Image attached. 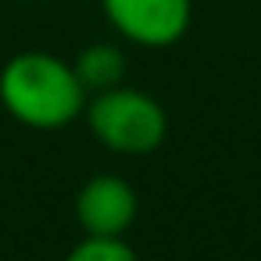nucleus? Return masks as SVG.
<instances>
[{"mask_svg": "<svg viewBox=\"0 0 261 261\" xmlns=\"http://www.w3.org/2000/svg\"><path fill=\"white\" fill-rule=\"evenodd\" d=\"M86 86L75 65L50 50H22L0 68V108L18 125L36 133H58L83 118Z\"/></svg>", "mask_w": 261, "mask_h": 261, "instance_id": "obj_1", "label": "nucleus"}, {"mask_svg": "<svg viewBox=\"0 0 261 261\" xmlns=\"http://www.w3.org/2000/svg\"><path fill=\"white\" fill-rule=\"evenodd\" d=\"M83 115L93 140L118 158H147L168 136V115L161 100L125 83L90 93Z\"/></svg>", "mask_w": 261, "mask_h": 261, "instance_id": "obj_2", "label": "nucleus"}, {"mask_svg": "<svg viewBox=\"0 0 261 261\" xmlns=\"http://www.w3.org/2000/svg\"><path fill=\"white\" fill-rule=\"evenodd\" d=\"M104 22L133 47L168 50L193 25V0H100Z\"/></svg>", "mask_w": 261, "mask_h": 261, "instance_id": "obj_3", "label": "nucleus"}, {"mask_svg": "<svg viewBox=\"0 0 261 261\" xmlns=\"http://www.w3.org/2000/svg\"><path fill=\"white\" fill-rule=\"evenodd\" d=\"M140 215V197L115 172L90 175L75 193V222L86 236H125Z\"/></svg>", "mask_w": 261, "mask_h": 261, "instance_id": "obj_4", "label": "nucleus"}, {"mask_svg": "<svg viewBox=\"0 0 261 261\" xmlns=\"http://www.w3.org/2000/svg\"><path fill=\"white\" fill-rule=\"evenodd\" d=\"M72 65H75V75L83 79L86 93L111 90L125 79V54L115 43H90L72 58Z\"/></svg>", "mask_w": 261, "mask_h": 261, "instance_id": "obj_5", "label": "nucleus"}, {"mask_svg": "<svg viewBox=\"0 0 261 261\" xmlns=\"http://www.w3.org/2000/svg\"><path fill=\"white\" fill-rule=\"evenodd\" d=\"M65 261H140L136 247L125 236H86L65 254Z\"/></svg>", "mask_w": 261, "mask_h": 261, "instance_id": "obj_6", "label": "nucleus"}, {"mask_svg": "<svg viewBox=\"0 0 261 261\" xmlns=\"http://www.w3.org/2000/svg\"><path fill=\"white\" fill-rule=\"evenodd\" d=\"M29 4H47V0H29Z\"/></svg>", "mask_w": 261, "mask_h": 261, "instance_id": "obj_7", "label": "nucleus"}]
</instances>
